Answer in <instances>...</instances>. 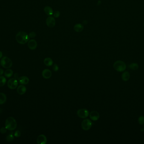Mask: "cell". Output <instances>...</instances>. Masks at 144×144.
<instances>
[{
    "label": "cell",
    "instance_id": "31",
    "mask_svg": "<svg viewBox=\"0 0 144 144\" xmlns=\"http://www.w3.org/2000/svg\"><path fill=\"white\" fill-rule=\"evenodd\" d=\"M2 57H3V53L1 51H0V59H1L2 58Z\"/></svg>",
    "mask_w": 144,
    "mask_h": 144
},
{
    "label": "cell",
    "instance_id": "25",
    "mask_svg": "<svg viewBox=\"0 0 144 144\" xmlns=\"http://www.w3.org/2000/svg\"><path fill=\"white\" fill-rule=\"evenodd\" d=\"M60 11H55V12L53 13L54 17L55 18H58L60 17Z\"/></svg>",
    "mask_w": 144,
    "mask_h": 144
},
{
    "label": "cell",
    "instance_id": "18",
    "mask_svg": "<svg viewBox=\"0 0 144 144\" xmlns=\"http://www.w3.org/2000/svg\"><path fill=\"white\" fill-rule=\"evenodd\" d=\"M6 96L3 93H0V105L3 104L6 102Z\"/></svg>",
    "mask_w": 144,
    "mask_h": 144
},
{
    "label": "cell",
    "instance_id": "20",
    "mask_svg": "<svg viewBox=\"0 0 144 144\" xmlns=\"http://www.w3.org/2000/svg\"><path fill=\"white\" fill-rule=\"evenodd\" d=\"M13 74V72L11 69H7L4 72V76L7 78L11 77L12 76Z\"/></svg>",
    "mask_w": 144,
    "mask_h": 144
},
{
    "label": "cell",
    "instance_id": "9",
    "mask_svg": "<svg viewBox=\"0 0 144 144\" xmlns=\"http://www.w3.org/2000/svg\"><path fill=\"white\" fill-rule=\"evenodd\" d=\"M89 117L90 119L93 121H97L99 118L100 115L98 112L96 111L91 112L89 114Z\"/></svg>",
    "mask_w": 144,
    "mask_h": 144
},
{
    "label": "cell",
    "instance_id": "17",
    "mask_svg": "<svg viewBox=\"0 0 144 144\" xmlns=\"http://www.w3.org/2000/svg\"><path fill=\"white\" fill-rule=\"evenodd\" d=\"M83 29V26L81 24H76L74 27V30L75 32H80Z\"/></svg>",
    "mask_w": 144,
    "mask_h": 144
},
{
    "label": "cell",
    "instance_id": "34",
    "mask_svg": "<svg viewBox=\"0 0 144 144\" xmlns=\"http://www.w3.org/2000/svg\"></svg>",
    "mask_w": 144,
    "mask_h": 144
},
{
    "label": "cell",
    "instance_id": "1",
    "mask_svg": "<svg viewBox=\"0 0 144 144\" xmlns=\"http://www.w3.org/2000/svg\"><path fill=\"white\" fill-rule=\"evenodd\" d=\"M29 35L24 31H19L17 33L16 36V40L17 42L21 44H25L27 43L29 40Z\"/></svg>",
    "mask_w": 144,
    "mask_h": 144
},
{
    "label": "cell",
    "instance_id": "29",
    "mask_svg": "<svg viewBox=\"0 0 144 144\" xmlns=\"http://www.w3.org/2000/svg\"><path fill=\"white\" fill-rule=\"evenodd\" d=\"M53 70L54 72H57L59 70V66L57 64H55L53 66Z\"/></svg>",
    "mask_w": 144,
    "mask_h": 144
},
{
    "label": "cell",
    "instance_id": "32",
    "mask_svg": "<svg viewBox=\"0 0 144 144\" xmlns=\"http://www.w3.org/2000/svg\"><path fill=\"white\" fill-rule=\"evenodd\" d=\"M143 130L144 131V128H143Z\"/></svg>",
    "mask_w": 144,
    "mask_h": 144
},
{
    "label": "cell",
    "instance_id": "27",
    "mask_svg": "<svg viewBox=\"0 0 144 144\" xmlns=\"http://www.w3.org/2000/svg\"><path fill=\"white\" fill-rule=\"evenodd\" d=\"M14 136L16 137H19L20 136L21 132L20 131H19V130L16 131V132H15L14 133Z\"/></svg>",
    "mask_w": 144,
    "mask_h": 144
},
{
    "label": "cell",
    "instance_id": "19",
    "mask_svg": "<svg viewBox=\"0 0 144 144\" xmlns=\"http://www.w3.org/2000/svg\"><path fill=\"white\" fill-rule=\"evenodd\" d=\"M44 63L45 66H52L53 64V61L50 58H47L44 59Z\"/></svg>",
    "mask_w": 144,
    "mask_h": 144
},
{
    "label": "cell",
    "instance_id": "5",
    "mask_svg": "<svg viewBox=\"0 0 144 144\" xmlns=\"http://www.w3.org/2000/svg\"><path fill=\"white\" fill-rule=\"evenodd\" d=\"M92 125V122L89 119H85L81 123L82 128L83 130L88 131L91 128Z\"/></svg>",
    "mask_w": 144,
    "mask_h": 144
},
{
    "label": "cell",
    "instance_id": "15",
    "mask_svg": "<svg viewBox=\"0 0 144 144\" xmlns=\"http://www.w3.org/2000/svg\"><path fill=\"white\" fill-rule=\"evenodd\" d=\"M44 11L46 14L49 16H51L52 14H53V10L50 6H45L44 8Z\"/></svg>",
    "mask_w": 144,
    "mask_h": 144
},
{
    "label": "cell",
    "instance_id": "6",
    "mask_svg": "<svg viewBox=\"0 0 144 144\" xmlns=\"http://www.w3.org/2000/svg\"><path fill=\"white\" fill-rule=\"evenodd\" d=\"M18 85V82L17 80L14 78L10 79L7 82L8 88L10 89H15L17 88Z\"/></svg>",
    "mask_w": 144,
    "mask_h": 144
},
{
    "label": "cell",
    "instance_id": "22",
    "mask_svg": "<svg viewBox=\"0 0 144 144\" xmlns=\"http://www.w3.org/2000/svg\"><path fill=\"white\" fill-rule=\"evenodd\" d=\"M6 80L5 77L0 76V87H3L6 83Z\"/></svg>",
    "mask_w": 144,
    "mask_h": 144
},
{
    "label": "cell",
    "instance_id": "23",
    "mask_svg": "<svg viewBox=\"0 0 144 144\" xmlns=\"http://www.w3.org/2000/svg\"><path fill=\"white\" fill-rule=\"evenodd\" d=\"M6 141L8 142H11V141H13V140L14 139V136L12 134H10L9 135L7 136L6 137Z\"/></svg>",
    "mask_w": 144,
    "mask_h": 144
},
{
    "label": "cell",
    "instance_id": "26",
    "mask_svg": "<svg viewBox=\"0 0 144 144\" xmlns=\"http://www.w3.org/2000/svg\"><path fill=\"white\" fill-rule=\"evenodd\" d=\"M7 129L5 127H2L0 129V132L2 134H4L7 132Z\"/></svg>",
    "mask_w": 144,
    "mask_h": 144
},
{
    "label": "cell",
    "instance_id": "30",
    "mask_svg": "<svg viewBox=\"0 0 144 144\" xmlns=\"http://www.w3.org/2000/svg\"><path fill=\"white\" fill-rule=\"evenodd\" d=\"M3 74H4V71H3V69H0V76H1Z\"/></svg>",
    "mask_w": 144,
    "mask_h": 144
},
{
    "label": "cell",
    "instance_id": "14",
    "mask_svg": "<svg viewBox=\"0 0 144 144\" xmlns=\"http://www.w3.org/2000/svg\"><path fill=\"white\" fill-rule=\"evenodd\" d=\"M19 82L22 85H27L29 82V79L26 76H22L18 79Z\"/></svg>",
    "mask_w": 144,
    "mask_h": 144
},
{
    "label": "cell",
    "instance_id": "8",
    "mask_svg": "<svg viewBox=\"0 0 144 144\" xmlns=\"http://www.w3.org/2000/svg\"><path fill=\"white\" fill-rule=\"evenodd\" d=\"M46 23L47 26L50 28L54 27L56 24V21L54 18L52 16H50L47 18L46 20Z\"/></svg>",
    "mask_w": 144,
    "mask_h": 144
},
{
    "label": "cell",
    "instance_id": "28",
    "mask_svg": "<svg viewBox=\"0 0 144 144\" xmlns=\"http://www.w3.org/2000/svg\"><path fill=\"white\" fill-rule=\"evenodd\" d=\"M36 33L34 32H31L29 34V37L31 38H34L35 37H36Z\"/></svg>",
    "mask_w": 144,
    "mask_h": 144
},
{
    "label": "cell",
    "instance_id": "24",
    "mask_svg": "<svg viewBox=\"0 0 144 144\" xmlns=\"http://www.w3.org/2000/svg\"><path fill=\"white\" fill-rule=\"evenodd\" d=\"M138 122L139 124L143 125L144 123V117L143 116H140L138 118Z\"/></svg>",
    "mask_w": 144,
    "mask_h": 144
},
{
    "label": "cell",
    "instance_id": "4",
    "mask_svg": "<svg viewBox=\"0 0 144 144\" xmlns=\"http://www.w3.org/2000/svg\"><path fill=\"white\" fill-rule=\"evenodd\" d=\"M0 65L5 69H9L12 66V62L11 60L7 57H3L0 61Z\"/></svg>",
    "mask_w": 144,
    "mask_h": 144
},
{
    "label": "cell",
    "instance_id": "13",
    "mask_svg": "<svg viewBox=\"0 0 144 144\" xmlns=\"http://www.w3.org/2000/svg\"><path fill=\"white\" fill-rule=\"evenodd\" d=\"M27 91V88L23 85H19L17 88V92L19 95H23Z\"/></svg>",
    "mask_w": 144,
    "mask_h": 144
},
{
    "label": "cell",
    "instance_id": "11",
    "mask_svg": "<svg viewBox=\"0 0 144 144\" xmlns=\"http://www.w3.org/2000/svg\"><path fill=\"white\" fill-rule=\"evenodd\" d=\"M38 144H45L47 143V138L44 134L40 135L37 139Z\"/></svg>",
    "mask_w": 144,
    "mask_h": 144
},
{
    "label": "cell",
    "instance_id": "21",
    "mask_svg": "<svg viewBox=\"0 0 144 144\" xmlns=\"http://www.w3.org/2000/svg\"><path fill=\"white\" fill-rule=\"evenodd\" d=\"M129 67L132 70H136L139 68V65L136 63H132L129 66Z\"/></svg>",
    "mask_w": 144,
    "mask_h": 144
},
{
    "label": "cell",
    "instance_id": "12",
    "mask_svg": "<svg viewBox=\"0 0 144 144\" xmlns=\"http://www.w3.org/2000/svg\"><path fill=\"white\" fill-rule=\"evenodd\" d=\"M42 76L44 78L48 79L51 77L52 76V73L51 71L48 69H45L43 71Z\"/></svg>",
    "mask_w": 144,
    "mask_h": 144
},
{
    "label": "cell",
    "instance_id": "7",
    "mask_svg": "<svg viewBox=\"0 0 144 144\" xmlns=\"http://www.w3.org/2000/svg\"><path fill=\"white\" fill-rule=\"evenodd\" d=\"M78 116L81 118H86L89 115V112L86 109H81L77 111Z\"/></svg>",
    "mask_w": 144,
    "mask_h": 144
},
{
    "label": "cell",
    "instance_id": "10",
    "mask_svg": "<svg viewBox=\"0 0 144 144\" xmlns=\"http://www.w3.org/2000/svg\"><path fill=\"white\" fill-rule=\"evenodd\" d=\"M27 45L30 50H35L37 47V43L34 39H31L28 41Z\"/></svg>",
    "mask_w": 144,
    "mask_h": 144
},
{
    "label": "cell",
    "instance_id": "33",
    "mask_svg": "<svg viewBox=\"0 0 144 144\" xmlns=\"http://www.w3.org/2000/svg\"></svg>",
    "mask_w": 144,
    "mask_h": 144
},
{
    "label": "cell",
    "instance_id": "3",
    "mask_svg": "<svg viewBox=\"0 0 144 144\" xmlns=\"http://www.w3.org/2000/svg\"><path fill=\"white\" fill-rule=\"evenodd\" d=\"M126 66L125 63L121 61H117L113 64L114 69L118 72H124L126 69Z\"/></svg>",
    "mask_w": 144,
    "mask_h": 144
},
{
    "label": "cell",
    "instance_id": "16",
    "mask_svg": "<svg viewBox=\"0 0 144 144\" xmlns=\"http://www.w3.org/2000/svg\"><path fill=\"white\" fill-rule=\"evenodd\" d=\"M130 78V73L129 72L126 71L124 72L122 74V80L124 81H127Z\"/></svg>",
    "mask_w": 144,
    "mask_h": 144
},
{
    "label": "cell",
    "instance_id": "2",
    "mask_svg": "<svg viewBox=\"0 0 144 144\" xmlns=\"http://www.w3.org/2000/svg\"><path fill=\"white\" fill-rule=\"evenodd\" d=\"M5 125V128L7 130L13 131L17 128V123L14 117H9L6 120Z\"/></svg>",
    "mask_w": 144,
    "mask_h": 144
}]
</instances>
